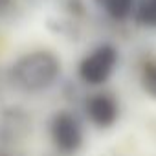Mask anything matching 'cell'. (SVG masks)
Masks as SVG:
<instances>
[{
    "mask_svg": "<svg viewBox=\"0 0 156 156\" xmlns=\"http://www.w3.org/2000/svg\"><path fill=\"white\" fill-rule=\"evenodd\" d=\"M0 156H20V154L17 152L15 147H8V145L0 143Z\"/></svg>",
    "mask_w": 156,
    "mask_h": 156,
    "instance_id": "30bf717a",
    "label": "cell"
},
{
    "mask_svg": "<svg viewBox=\"0 0 156 156\" xmlns=\"http://www.w3.org/2000/svg\"><path fill=\"white\" fill-rule=\"evenodd\" d=\"M140 85L149 98L156 99V59H145L141 62Z\"/></svg>",
    "mask_w": 156,
    "mask_h": 156,
    "instance_id": "ba28073f",
    "label": "cell"
},
{
    "mask_svg": "<svg viewBox=\"0 0 156 156\" xmlns=\"http://www.w3.org/2000/svg\"><path fill=\"white\" fill-rule=\"evenodd\" d=\"M50 140L62 156H73L85 145V127L81 118L70 108L55 110L50 118Z\"/></svg>",
    "mask_w": 156,
    "mask_h": 156,
    "instance_id": "3957f363",
    "label": "cell"
},
{
    "mask_svg": "<svg viewBox=\"0 0 156 156\" xmlns=\"http://www.w3.org/2000/svg\"><path fill=\"white\" fill-rule=\"evenodd\" d=\"M132 17L140 26L156 28V0H138Z\"/></svg>",
    "mask_w": 156,
    "mask_h": 156,
    "instance_id": "52a82bcc",
    "label": "cell"
},
{
    "mask_svg": "<svg viewBox=\"0 0 156 156\" xmlns=\"http://www.w3.org/2000/svg\"><path fill=\"white\" fill-rule=\"evenodd\" d=\"M119 57V48L114 42H101L83 55L77 64V75L87 87H103L114 75Z\"/></svg>",
    "mask_w": 156,
    "mask_h": 156,
    "instance_id": "7a4b0ae2",
    "label": "cell"
},
{
    "mask_svg": "<svg viewBox=\"0 0 156 156\" xmlns=\"http://www.w3.org/2000/svg\"><path fill=\"white\" fill-rule=\"evenodd\" d=\"M64 8L68 11V17L70 19H83L85 13H87V4L85 0H64Z\"/></svg>",
    "mask_w": 156,
    "mask_h": 156,
    "instance_id": "9c48e42d",
    "label": "cell"
},
{
    "mask_svg": "<svg viewBox=\"0 0 156 156\" xmlns=\"http://www.w3.org/2000/svg\"><path fill=\"white\" fill-rule=\"evenodd\" d=\"M11 6V0H0V13H4Z\"/></svg>",
    "mask_w": 156,
    "mask_h": 156,
    "instance_id": "8fae6325",
    "label": "cell"
},
{
    "mask_svg": "<svg viewBox=\"0 0 156 156\" xmlns=\"http://www.w3.org/2000/svg\"><path fill=\"white\" fill-rule=\"evenodd\" d=\"M33 130L31 114L22 107H8L0 114V143L17 147Z\"/></svg>",
    "mask_w": 156,
    "mask_h": 156,
    "instance_id": "5b68a950",
    "label": "cell"
},
{
    "mask_svg": "<svg viewBox=\"0 0 156 156\" xmlns=\"http://www.w3.org/2000/svg\"><path fill=\"white\" fill-rule=\"evenodd\" d=\"M61 57L51 50H31L20 55L9 68L11 81L17 88L28 94L50 90L61 77Z\"/></svg>",
    "mask_w": 156,
    "mask_h": 156,
    "instance_id": "6da1fadb",
    "label": "cell"
},
{
    "mask_svg": "<svg viewBox=\"0 0 156 156\" xmlns=\"http://www.w3.org/2000/svg\"><path fill=\"white\" fill-rule=\"evenodd\" d=\"M83 105H85V116H87V119L96 129L107 130V129H112L119 121V114H121L119 99L110 90L90 92L85 98Z\"/></svg>",
    "mask_w": 156,
    "mask_h": 156,
    "instance_id": "277c9868",
    "label": "cell"
},
{
    "mask_svg": "<svg viewBox=\"0 0 156 156\" xmlns=\"http://www.w3.org/2000/svg\"><path fill=\"white\" fill-rule=\"evenodd\" d=\"M138 0H103L99 9H103L112 20L125 22L132 17Z\"/></svg>",
    "mask_w": 156,
    "mask_h": 156,
    "instance_id": "8992f818",
    "label": "cell"
}]
</instances>
